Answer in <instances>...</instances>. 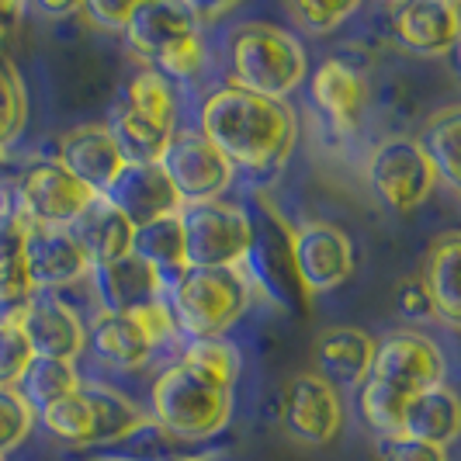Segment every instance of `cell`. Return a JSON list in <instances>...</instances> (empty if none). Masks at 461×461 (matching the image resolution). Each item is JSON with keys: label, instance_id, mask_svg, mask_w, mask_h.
<instances>
[{"label": "cell", "instance_id": "1", "mask_svg": "<svg viewBox=\"0 0 461 461\" xmlns=\"http://www.w3.org/2000/svg\"><path fill=\"white\" fill-rule=\"evenodd\" d=\"M198 132L232 163V170L271 174L292 157L299 122L285 101L222 84L202 101Z\"/></svg>", "mask_w": 461, "mask_h": 461}, {"label": "cell", "instance_id": "2", "mask_svg": "<svg viewBox=\"0 0 461 461\" xmlns=\"http://www.w3.org/2000/svg\"><path fill=\"white\" fill-rule=\"evenodd\" d=\"M163 299L177 333L191 340H222L250 309L254 285L243 267H181L167 277Z\"/></svg>", "mask_w": 461, "mask_h": 461}, {"label": "cell", "instance_id": "3", "mask_svg": "<svg viewBox=\"0 0 461 461\" xmlns=\"http://www.w3.org/2000/svg\"><path fill=\"white\" fill-rule=\"evenodd\" d=\"M149 402L153 427H163L177 440H208L230 423L232 382L181 357L160 371Z\"/></svg>", "mask_w": 461, "mask_h": 461}, {"label": "cell", "instance_id": "4", "mask_svg": "<svg viewBox=\"0 0 461 461\" xmlns=\"http://www.w3.org/2000/svg\"><path fill=\"white\" fill-rule=\"evenodd\" d=\"M226 67L232 87L285 101L299 84H305L309 59L295 32L281 24L247 22L226 35Z\"/></svg>", "mask_w": 461, "mask_h": 461}, {"label": "cell", "instance_id": "5", "mask_svg": "<svg viewBox=\"0 0 461 461\" xmlns=\"http://www.w3.org/2000/svg\"><path fill=\"white\" fill-rule=\"evenodd\" d=\"M42 416L49 434H56L77 447H101L118 440L136 438L139 430L153 427V416L146 413L129 395L115 393L108 385H84L56 406H49Z\"/></svg>", "mask_w": 461, "mask_h": 461}, {"label": "cell", "instance_id": "6", "mask_svg": "<svg viewBox=\"0 0 461 461\" xmlns=\"http://www.w3.org/2000/svg\"><path fill=\"white\" fill-rule=\"evenodd\" d=\"M185 267H243L254 254V222L232 202L181 208Z\"/></svg>", "mask_w": 461, "mask_h": 461}, {"label": "cell", "instance_id": "7", "mask_svg": "<svg viewBox=\"0 0 461 461\" xmlns=\"http://www.w3.org/2000/svg\"><path fill=\"white\" fill-rule=\"evenodd\" d=\"M160 170L177 191L181 205L219 202L236 181L232 163L198 129H177L160 157Z\"/></svg>", "mask_w": 461, "mask_h": 461}, {"label": "cell", "instance_id": "8", "mask_svg": "<svg viewBox=\"0 0 461 461\" xmlns=\"http://www.w3.org/2000/svg\"><path fill=\"white\" fill-rule=\"evenodd\" d=\"M91 187H84L59 160H42L32 170H24L18 181V191L11 194L14 212L28 226H52V230H69L91 205Z\"/></svg>", "mask_w": 461, "mask_h": 461}, {"label": "cell", "instance_id": "9", "mask_svg": "<svg viewBox=\"0 0 461 461\" xmlns=\"http://www.w3.org/2000/svg\"><path fill=\"white\" fill-rule=\"evenodd\" d=\"M368 181L375 187V194L389 208L410 212L434 194L438 174H434L430 160L423 157V149L416 146V139L393 136L371 149Z\"/></svg>", "mask_w": 461, "mask_h": 461}, {"label": "cell", "instance_id": "10", "mask_svg": "<svg viewBox=\"0 0 461 461\" xmlns=\"http://www.w3.org/2000/svg\"><path fill=\"white\" fill-rule=\"evenodd\" d=\"M447 375V361L430 337L413 333V330H399L389 333L385 340L375 344L368 378L385 382L389 389L402 395H416L423 389H434Z\"/></svg>", "mask_w": 461, "mask_h": 461}, {"label": "cell", "instance_id": "11", "mask_svg": "<svg viewBox=\"0 0 461 461\" xmlns=\"http://www.w3.org/2000/svg\"><path fill=\"white\" fill-rule=\"evenodd\" d=\"M292 264L309 295L333 292L354 275V243L340 226L309 219L292 232Z\"/></svg>", "mask_w": 461, "mask_h": 461}, {"label": "cell", "instance_id": "12", "mask_svg": "<svg viewBox=\"0 0 461 461\" xmlns=\"http://www.w3.org/2000/svg\"><path fill=\"white\" fill-rule=\"evenodd\" d=\"M281 423L288 430V438L309 447H323L340 434L344 427V402L340 393L330 389L320 375L305 371L295 375L285 385V399H281Z\"/></svg>", "mask_w": 461, "mask_h": 461}, {"label": "cell", "instance_id": "13", "mask_svg": "<svg viewBox=\"0 0 461 461\" xmlns=\"http://www.w3.org/2000/svg\"><path fill=\"white\" fill-rule=\"evenodd\" d=\"M18 330L24 333L35 357L73 361L87 347V326L80 320V312L56 292H35L18 316Z\"/></svg>", "mask_w": 461, "mask_h": 461}, {"label": "cell", "instance_id": "14", "mask_svg": "<svg viewBox=\"0 0 461 461\" xmlns=\"http://www.w3.org/2000/svg\"><path fill=\"white\" fill-rule=\"evenodd\" d=\"M91 260L69 230L28 226L24 230V275L32 292H56L91 277Z\"/></svg>", "mask_w": 461, "mask_h": 461}, {"label": "cell", "instance_id": "15", "mask_svg": "<svg viewBox=\"0 0 461 461\" xmlns=\"http://www.w3.org/2000/svg\"><path fill=\"white\" fill-rule=\"evenodd\" d=\"M393 35L395 42L423 56L438 59L458 46V4L451 0H410L393 7Z\"/></svg>", "mask_w": 461, "mask_h": 461}, {"label": "cell", "instance_id": "16", "mask_svg": "<svg viewBox=\"0 0 461 461\" xmlns=\"http://www.w3.org/2000/svg\"><path fill=\"white\" fill-rule=\"evenodd\" d=\"M205 32L198 22V4L187 0H139L129 7L125 39L139 56H157L167 46L181 42L187 35Z\"/></svg>", "mask_w": 461, "mask_h": 461}, {"label": "cell", "instance_id": "17", "mask_svg": "<svg viewBox=\"0 0 461 461\" xmlns=\"http://www.w3.org/2000/svg\"><path fill=\"white\" fill-rule=\"evenodd\" d=\"M59 163L94 194H108L118 174L125 170V160L118 153L108 125H80L69 129L59 142Z\"/></svg>", "mask_w": 461, "mask_h": 461}, {"label": "cell", "instance_id": "18", "mask_svg": "<svg viewBox=\"0 0 461 461\" xmlns=\"http://www.w3.org/2000/svg\"><path fill=\"white\" fill-rule=\"evenodd\" d=\"M104 198H108L136 230L139 226L157 222V219H167V215H177V212L185 208L181 198H177V191L167 181V174L160 170V163H149V167H125Z\"/></svg>", "mask_w": 461, "mask_h": 461}, {"label": "cell", "instance_id": "19", "mask_svg": "<svg viewBox=\"0 0 461 461\" xmlns=\"http://www.w3.org/2000/svg\"><path fill=\"white\" fill-rule=\"evenodd\" d=\"M375 357V337L357 326H333L312 347L316 371L330 389H361Z\"/></svg>", "mask_w": 461, "mask_h": 461}, {"label": "cell", "instance_id": "20", "mask_svg": "<svg viewBox=\"0 0 461 461\" xmlns=\"http://www.w3.org/2000/svg\"><path fill=\"white\" fill-rule=\"evenodd\" d=\"M91 275L97 281L104 312H132L142 302L163 299V288H167V277L136 254H125L104 267H94Z\"/></svg>", "mask_w": 461, "mask_h": 461}, {"label": "cell", "instance_id": "21", "mask_svg": "<svg viewBox=\"0 0 461 461\" xmlns=\"http://www.w3.org/2000/svg\"><path fill=\"white\" fill-rule=\"evenodd\" d=\"M458 434H461V402H458V393L447 382L410 395L406 413H402V434L399 438L434 444V447L447 451V444H455Z\"/></svg>", "mask_w": 461, "mask_h": 461}, {"label": "cell", "instance_id": "22", "mask_svg": "<svg viewBox=\"0 0 461 461\" xmlns=\"http://www.w3.org/2000/svg\"><path fill=\"white\" fill-rule=\"evenodd\" d=\"M312 104L330 118L337 132H350L365 108V84L361 73L344 59H326L323 67L312 69L309 77Z\"/></svg>", "mask_w": 461, "mask_h": 461}, {"label": "cell", "instance_id": "23", "mask_svg": "<svg viewBox=\"0 0 461 461\" xmlns=\"http://www.w3.org/2000/svg\"><path fill=\"white\" fill-rule=\"evenodd\" d=\"M69 232L80 240L84 254L91 260V267H104L118 257L132 254V236L136 226L118 212L104 194H97L87 212L69 226Z\"/></svg>", "mask_w": 461, "mask_h": 461}, {"label": "cell", "instance_id": "24", "mask_svg": "<svg viewBox=\"0 0 461 461\" xmlns=\"http://www.w3.org/2000/svg\"><path fill=\"white\" fill-rule=\"evenodd\" d=\"M87 340L108 365L125 371L142 368L157 354V344L149 340V333L139 326L132 312H97L87 326Z\"/></svg>", "mask_w": 461, "mask_h": 461}, {"label": "cell", "instance_id": "25", "mask_svg": "<svg viewBox=\"0 0 461 461\" xmlns=\"http://www.w3.org/2000/svg\"><path fill=\"white\" fill-rule=\"evenodd\" d=\"M458 264H461V236L455 230L440 232L430 243V254L423 264L420 285L434 305V316L447 326L461 323V292H458Z\"/></svg>", "mask_w": 461, "mask_h": 461}, {"label": "cell", "instance_id": "26", "mask_svg": "<svg viewBox=\"0 0 461 461\" xmlns=\"http://www.w3.org/2000/svg\"><path fill=\"white\" fill-rule=\"evenodd\" d=\"M458 132H461V112L455 104L434 112V118L423 125V132L416 136V146L423 149V157L430 160L438 185H444L451 194L458 191Z\"/></svg>", "mask_w": 461, "mask_h": 461}, {"label": "cell", "instance_id": "27", "mask_svg": "<svg viewBox=\"0 0 461 461\" xmlns=\"http://www.w3.org/2000/svg\"><path fill=\"white\" fill-rule=\"evenodd\" d=\"M77 389H80V375L73 368V361H56V357H32V365L18 382V393L35 410V416L46 413L49 406H56Z\"/></svg>", "mask_w": 461, "mask_h": 461}, {"label": "cell", "instance_id": "28", "mask_svg": "<svg viewBox=\"0 0 461 461\" xmlns=\"http://www.w3.org/2000/svg\"><path fill=\"white\" fill-rule=\"evenodd\" d=\"M129 112L167 132H177L181 118V87H174L157 69H142L136 80L129 84Z\"/></svg>", "mask_w": 461, "mask_h": 461}, {"label": "cell", "instance_id": "29", "mask_svg": "<svg viewBox=\"0 0 461 461\" xmlns=\"http://www.w3.org/2000/svg\"><path fill=\"white\" fill-rule=\"evenodd\" d=\"M108 132H112V139H115V146H118V153H122V160H125V167H149V163H160L163 149H167V142H170V136H174V132H167V129H160V125H153V122H146V118L132 115L129 108L112 118Z\"/></svg>", "mask_w": 461, "mask_h": 461}, {"label": "cell", "instance_id": "30", "mask_svg": "<svg viewBox=\"0 0 461 461\" xmlns=\"http://www.w3.org/2000/svg\"><path fill=\"white\" fill-rule=\"evenodd\" d=\"M132 254L153 264L163 277L177 275L185 267V230H181V212L157 219L149 226H139L132 236Z\"/></svg>", "mask_w": 461, "mask_h": 461}, {"label": "cell", "instance_id": "31", "mask_svg": "<svg viewBox=\"0 0 461 461\" xmlns=\"http://www.w3.org/2000/svg\"><path fill=\"white\" fill-rule=\"evenodd\" d=\"M406 402H410V395L395 393V389H389V385L378 382V378H365L361 389H357V410H361V420L368 423L375 434H382L385 440H393L402 434Z\"/></svg>", "mask_w": 461, "mask_h": 461}, {"label": "cell", "instance_id": "32", "mask_svg": "<svg viewBox=\"0 0 461 461\" xmlns=\"http://www.w3.org/2000/svg\"><path fill=\"white\" fill-rule=\"evenodd\" d=\"M24 122H28V94H24L22 69L0 42V149L22 136Z\"/></svg>", "mask_w": 461, "mask_h": 461}, {"label": "cell", "instance_id": "33", "mask_svg": "<svg viewBox=\"0 0 461 461\" xmlns=\"http://www.w3.org/2000/svg\"><path fill=\"white\" fill-rule=\"evenodd\" d=\"M157 59V73H163L174 87H185V84H198L208 69V46H205V32L198 35H187L181 42L167 46L163 52L153 56Z\"/></svg>", "mask_w": 461, "mask_h": 461}, {"label": "cell", "instance_id": "34", "mask_svg": "<svg viewBox=\"0 0 461 461\" xmlns=\"http://www.w3.org/2000/svg\"><path fill=\"white\" fill-rule=\"evenodd\" d=\"M35 427V410L18 389H0V458L28 440Z\"/></svg>", "mask_w": 461, "mask_h": 461}, {"label": "cell", "instance_id": "35", "mask_svg": "<svg viewBox=\"0 0 461 461\" xmlns=\"http://www.w3.org/2000/svg\"><path fill=\"white\" fill-rule=\"evenodd\" d=\"M185 361L202 365V368H208L212 375H219V378H226L232 385H236L240 368H243L240 350H236L230 340H191V344L185 347Z\"/></svg>", "mask_w": 461, "mask_h": 461}, {"label": "cell", "instance_id": "36", "mask_svg": "<svg viewBox=\"0 0 461 461\" xmlns=\"http://www.w3.org/2000/svg\"><path fill=\"white\" fill-rule=\"evenodd\" d=\"M32 357L35 354H32L18 323H0V389H18Z\"/></svg>", "mask_w": 461, "mask_h": 461}, {"label": "cell", "instance_id": "37", "mask_svg": "<svg viewBox=\"0 0 461 461\" xmlns=\"http://www.w3.org/2000/svg\"><path fill=\"white\" fill-rule=\"evenodd\" d=\"M357 11V4H288V18L309 35H330Z\"/></svg>", "mask_w": 461, "mask_h": 461}, {"label": "cell", "instance_id": "38", "mask_svg": "<svg viewBox=\"0 0 461 461\" xmlns=\"http://www.w3.org/2000/svg\"><path fill=\"white\" fill-rule=\"evenodd\" d=\"M395 312H399L402 320H434V305L427 299L420 277L402 281V285L395 288Z\"/></svg>", "mask_w": 461, "mask_h": 461}, {"label": "cell", "instance_id": "39", "mask_svg": "<svg viewBox=\"0 0 461 461\" xmlns=\"http://www.w3.org/2000/svg\"><path fill=\"white\" fill-rule=\"evenodd\" d=\"M385 461H447V451L410 438H393L385 440Z\"/></svg>", "mask_w": 461, "mask_h": 461}, {"label": "cell", "instance_id": "40", "mask_svg": "<svg viewBox=\"0 0 461 461\" xmlns=\"http://www.w3.org/2000/svg\"><path fill=\"white\" fill-rule=\"evenodd\" d=\"M129 7H132V4L91 0V4H84L80 11H84V14H87L97 28H108V32H125V24H129Z\"/></svg>", "mask_w": 461, "mask_h": 461}, {"label": "cell", "instance_id": "41", "mask_svg": "<svg viewBox=\"0 0 461 461\" xmlns=\"http://www.w3.org/2000/svg\"><path fill=\"white\" fill-rule=\"evenodd\" d=\"M80 7L77 4H39V14H49V18H59V14H77Z\"/></svg>", "mask_w": 461, "mask_h": 461}, {"label": "cell", "instance_id": "42", "mask_svg": "<svg viewBox=\"0 0 461 461\" xmlns=\"http://www.w3.org/2000/svg\"><path fill=\"white\" fill-rule=\"evenodd\" d=\"M11 208H14V202H11V194H4V191H0V219H4V215H7Z\"/></svg>", "mask_w": 461, "mask_h": 461}, {"label": "cell", "instance_id": "43", "mask_svg": "<svg viewBox=\"0 0 461 461\" xmlns=\"http://www.w3.org/2000/svg\"><path fill=\"white\" fill-rule=\"evenodd\" d=\"M0 174H4V149H0Z\"/></svg>", "mask_w": 461, "mask_h": 461}, {"label": "cell", "instance_id": "44", "mask_svg": "<svg viewBox=\"0 0 461 461\" xmlns=\"http://www.w3.org/2000/svg\"><path fill=\"white\" fill-rule=\"evenodd\" d=\"M0 461H4V458H0Z\"/></svg>", "mask_w": 461, "mask_h": 461}]
</instances>
